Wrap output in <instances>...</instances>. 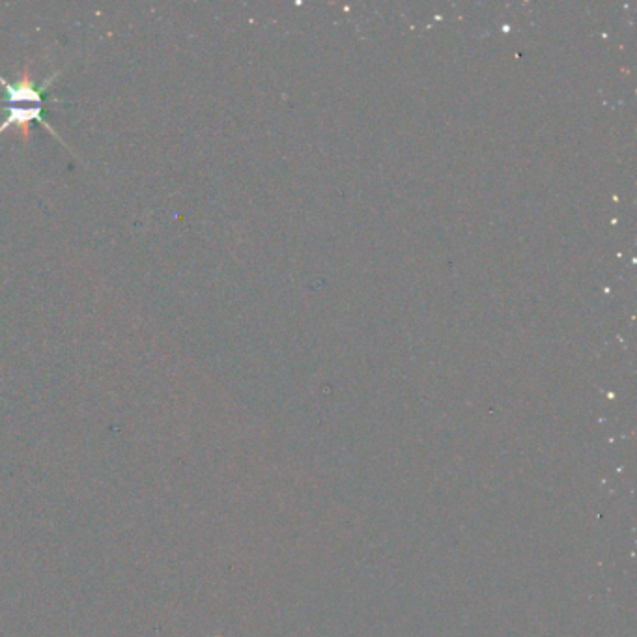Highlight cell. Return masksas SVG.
Listing matches in <instances>:
<instances>
[{
    "mask_svg": "<svg viewBox=\"0 0 637 637\" xmlns=\"http://www.w3.org/2000/svg\"><path fill=\"white\" fill-rule=\"evenodd\" d=\"M60 75V71L49 75L41 85H36L30 73L29 66L23 69V73L15 83H8L6 79H2L0 75V86L4 88L6 94V101L10 105H41L43 107V92L57 80V77Z\"/></svg>",
    "mask_w": 637,
    "mask_h": 637,
    "instance_id": "cell-1",
    "label": "cell"
}]
</instances>
